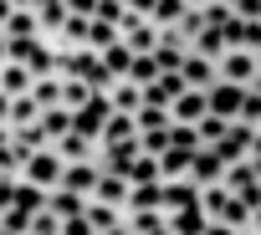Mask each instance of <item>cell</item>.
I'll return each mask as SVG.
<instances>
[{"label":"cell","mask_w":261,"mask_h":235,"mask_svg":"<svg viewBox=\"0 0 261 235\" xmlns=\"http://www.w3.org/2000/svg\"><path fill=\"white\" fill-rule=\"evenodd\" d=\"M62 169H67V159H62V154H57V149H36V154H31V159H26V169H21V179H26V184H36V189H46V194H51V189H57V184H62Z\"/></svg>","instance_id":"1"},{"label":"cell","mask_w":261,"mask_h":235,"mask_svg":"<svg viewBox=\"0 0 261 235\" xmlns=\"http://www.w3.org/2000/svg\"><path fill=\"white\" fill-rule=\"evenodd\" d=\"M108 118H113L108 92H92V97H87V107H77V112H72V128H77L82 138H92V143H97V133H102V123H108Z\"/></svg>","instance_id":"2"},{"label":"cell","mask_w":261,"mask_h":235,"mask_svg":"<svg viewBox=\"0 0 261 235\" xmlns=\"http://www.w3.org/2000/svg\"><path fill=\"white\" fill-rule=\"evenodd\" d=\"M256 72H261L256 51H225V56L215 62V77H220V82H236V87H251Z\"/></svg>","instance_id":"3"},{"label":"cell","mask_w":261,"mask_h":235,"mask_svg":"<svg viewBox=\"0 0 261 235\" xmlns=\"http://www.w3.org/2000/svg\"><path fill=\"white\" fill-rule=\"evenodd\" d=\"M241 97H246V87H236V82H215V87L205 92V112H215V118H225V123H236V118H241Z\"/></svg>","instance_id":"4"},{"label":"cell","mask_w":261,"mask_h":235,"mask_svg":"<svg viewBox=\"0 0 261 235\" xmlns=\"http://www.w3.org/2000/svg\"><path fill=\"white\" fill-rule=\"evenodd\" d=\"M179 92H185V77H179V72H159V77H154V82L144 87V102H149V107H164V112H169Z\"/></svg>","instance_id":"5"},{"label":"cell","mask_w":261,"mask_h":235,"mask_svg":"<svg viewBox=\"0 0 261 235\" xmlns=\"http://www.w3.org/2000/svg\"><path fill=\"white\" fill-rule=\"evenodd\" d=\"M97 174H102V169H97V159H77V164H67V169H62V184H57V189H72V194H82V199H87V194H92V184H97Z\"/></svg>","instance_id":"6"},{"label":"cell","mask_w":261,"mask_h":235,"mask_svg":"<svg viewBox=\"0 0 261 235\" xmlns=\"http://www.w3.org/2000/svg\"><path fill=\"white\" fill-rule=\"evenodd\" d=\"M139 138V123L128 112H113L108 123H102V133H97V149H123V143H134Z\"/></svg>","instance_id":"7"},{"label":"cell","mask_w":261,"mask_h":235,"mask_svg":"<svg viewBox=\"0 0 261 235\" xmlns=\"http://www.w3.org/2000/svg\"><path fill=\"white\" fill-rule=\"evenodd\" d=\"M220 179H225V159H220L215 149H200V154H195V164H190V184L210 189V184H220Z\"/></svg>","instance_id":"8"},{"label":"cell","mask_w":261,"mask_h":235,"mask_svg":"<svg viewBox=\"0 0 261 235\" xmlns=\"http://www.w3.org/2000/svg\"><path fill=\"white\" fill-rule=\"evenodd\" d=\"M190 56V41L179 36V31H164L159 36V46H154V62H159V72H179V62Z\"/></svg>","instance_id":"9"},{"label":"cell","mask_w":261,"mask_h":235,"mask_svg":"<svg viewBox=\"0 0 261 235\" xmlns=\"http://www.w3.org/2000/svg\"><path fill=\"white\" fill-rule=\"evenodd\" d=\"M179 77H185V87H195V92H210V87L220 82V77H215V62H205V56H195V51L179 62Z\"/></svg>","instance_id":"10"},{"label":"cell","mask_w":261,"mask_h":235,"mask_svg":"<svg viewBox=\"0 0 261 235\" xmlns=\"http://www.w3.org/2000/svg\"><path fill=\"white\" fill-rule=\"evenodd\" d=\"M251 138H256V128H251V123H230V133L215 143V154H220L225 164H236V159H246V154H251Z\"/></svg>","instance_id":"11"},{"label":"cell","mask_w":261,"mask_h":235,"mask_svg":"<svg viewBox=\"0 0 261 235\" xmlns=\"http://www.w3.org/2000/svg\"><path fill=\"white\" fill-rule=\"evenodd\" d=\"M195 154H200V149H164V154H159V179H164V184H174V179H190V164H195Z\"/></svg>","instance_id":"12"},{"label":"cell","mask_w":261,"mask_h":235,"mask_svg":"<svg viewBox=\"0 0 261 235\" xmlns=\"http://www.w3.org/2000/svg\"><path fill=\"white\" fill-rule=\"evenodd\" d=\"M108 102H113V112H128V118H134V112L144 107V87L128 82V77H118V82L108 87Z\"/></svg>","instance_id":"13"},{"label":"cell","mask_w":261,"mask_h":235,"mask_svg":"<svg viewBox=\"0 0 261 235\" xmlns=\"http://www.w3.org/2000/svg\"><path fill=\"white\" fill-rule=\"evenodd\" d=\"M87 199L123 210V204H128V179H118V174H97V184H92V194H87Z\"/></svg>","instance_id":"14"},{"label":"cell","mask_w":261,"mask_h":235,"mask_svg":"<svg viewBox=\"0 0 261 235\" xmlns=\"http://www.w3.org/2000/svg\"><path fill=\"white\" fill-rule=\"evenodd\" d=\"M174 210H200V184H190V179L164 184V215H174Z\"/></svg>","instance_id":"15"},{"label":"cell","mask_w":261,"mask_h":235,"mask_svg":"<svg viewBox=\"0 0 261 235\" xmlns=\"http://www.w3.org/2000/svg\"><path fill=\"white\" fill-rule=\"evenodd\" d=\"M200 118H205V92L185 87V92L174 97V107H169V123H200Z\"/></svg>","instance_id":"16"},{"label":"cell","mask_w":261,"mask_h":235,"mask_svg":"<svg viewBox=\"0 0 261 235\" xmlns=\"http://www.w3.org/2000/svg\"><path fill=\"white\" fill-rule=\"evenodd\" d=\"M31 67L26 62H6V67H0V92H6V97H26L31 92Z\"/></svg>","instance_id":"17"},{"label":"cell","mask_w":261,"mask_h":235,"mask_svg":"<svg viewBox=\"0 0 261 235\" xmlns=\"http://www.w3.org/2000/svg\"><path fill=\"white\" fill-rule=\"evenodd\" d=\"M164 210H123V225H128V235H159L164 230Z\"/></svg>","instance_id":"18"},{"label":"cell","mask_w":261,"mask_h":235,"mask_svg":"<svg viewBox=\"0 0 261 235\" xmlns=\"http://www.w3.org/2000/svg\"><path fill=\"white\" fill-rule=\"evenodd\" d=\"M159 36H164V31H159L154 21H139L134 31H128V36H123V46H128V51H134V56H154V46H159Z\"/></svg>","instance_id":"19"},{"label":"cell","mask_w":261,"mask_h":235,"mask_svg":"<svg viewBox=\"0 0 261 235\" xmlns=\"http://www.w3.org/2000/svg\"><path fill=\"white\" fill-rule=\"evenodd\" d=\"M123 210H164V179L159 184H128V204Z\"/></svg>","instance_id":"20"},{"label":"cell","mask_w":261,"mask_h":235,"mask_svg":"<svg viewBox=\"0 0 261 235\" xmlns=\"http://www.w3.org/2000/svg\"><path fill=\"white\" fill-rule=\"evenodd\" d=\"M51 149H57V154H62L67 164H77V159H92V154H97V143H92V138H82L77 128H72V133H62V138H57Z\"/></svg>","instance_id":"21"},{"label":"cell","mask_w":261,"mask_h":235,"mask_svg":"<svg viewBox=\"0 0 261 235\" xmlns=\"http://www.w3.org/2000/svg\"><path fill=\"white\" fill-rule=\"evenodd\" d=\"M190 11H195V6H185V0H154V16H149V21H154L159 31H174Z\"/></svg>","instance_id":"22"},{"label":"cell","mask_w":261,"mask_h":235,"mask_svg":"<svg viewBox=\"0 0 261 235\" xmlns=\"http://www.w3.org/2000/svg\"><path fill=\"white\" fill-rule=\"evenodd\" d=\"M31 36H41V21H36V11L26 6V11H16V16L6 21V41H31Z\"/></svg>","instance_id":"23"},{"label":"cell","mask_w":261,"mask_h":235,"mask_svg":"<svg viewBox=\"0 0 261 235\" xmlns=\"http://www.w3.org/2000/svg\"><path fill=\"white\" fill-rule=\"evenodd\" d=\"M31 97H36L41 112H46V107H62V77H57V72L36 77V82H31Z\"/></svg>","instance_id":"24"},{"label":"cell","mask_w":261,"mask_h":235,"mask_svg":"<svg viewBox=\"0 0 261 235\" xmlns=\"http://www.w3.org/2000/svg\"><path fill=\"white\" fill-rule=\"evenodd\" d=\"M230 194H246V189H256L261 179H256V169L246 164V159H236V164H225V179H220Z\"/></svg>","instance_id":"25"},{"label":"cell","mask_w":261,"mask_h":235,"mask_svg":"<svg viewBox=\"0 0 261 235\" xmlns=\"http://www.w3.org/2000/svg\"><path fill=\"white\" fill-rule=\"evenodd\" d=\"M82 194H72V189H51L46 194V215H57V220H72V215H82Z\"/></svg>","instance_id":"26"},{"label":"cell","mask_w":261,"mask_h":235,"mask_svg":"<svg viewBox=\"0 0 261 235\" xmlns=\"http://www.w3.org/2000/svg\"><path fill=\"white\" fill-rule=\"evenodd\" d=\"M205 225H210V220H205L200 210H174V215L164 220L169 235H205Z\"/></svg>","instance_id":"27"},{"label":"cell","mask_w":261,"mask_h":235,"mask_svg":"<svg viewBox=\"0 0 261 235\" xmlns=\"http://www.w3.org/2000/svg\"><path fill=\"white\" fill-rule=\"evenodd\" d=\"M190 51H195V56H205V62H220V56H225V36H220L215 26H205V31L190 41Z\"/></svg>","instance_id":"28"},{"label":"cell","mask_w":261,"mask_h":235,"mask_svg":"<svg viewBox=\"0 0 261 235\" xmlns=\"http://www.w3.org/2000/svg\"><path fill=\"white\" fill-rule=\"evenodd\" d=\"M82 215H87V225L102 235V230H113V225H123V210H113V204H97V199H87L82 204Z\"/></svg>","instance_id":"29"},{"label":"cell","mask_w":261,"mask_h":235,"mask_svg":"<svg viewBox=\"0 0 261 235\" xmlns=\"http://www.w3.org/2000/svg\"><path fill=\"white\" fill-rule=\"evenodd\" d=\"M113 41H123L113 21H87V46H82V51H108Z\"/></svg>","instance_id":"30"},{"label":"cell","mask_w":261,"mask_h":235,"mask_svg":"<svg viewBox=\"0 0 261 235\" xmlns=\"http://www.w3.org/2000/svg\"><path fill=\"white\" fill-rule=\"evenodd\" d=\"M195 133H200V149H215V143L230 133V123H225V118H215V112H205L200 123H195Z\"/></svg>","instance_id":"31"},{"label":"cell","mask_w":261,"mask_h":235,"mask_svg":"<svg viewBox=\"0 0 261 235\" xmlns=\"http://www.w3.org/2000/svg\"><path fill=\"white\" fill-rule=\"evenodd\" d=\"M123 179H128V184H159V159H154V154H139L134 164H128Z\"/></svg>","instance_id":"32"},{"label":"cell","mask_w":261,"mask_h":235,"mask_svg":"<svg viewBox=\"0 0 261 235\" xmlns=\"http://www.w3.org/2000/svg\"><path fill=\"white\" fill-rule=\"evenodd\" d=\"M87 97H92V87H87L82 77H62V107H67V112L87 107Z\"/></svg>","instance_id":"33"},{"label":"cell","mask_w":261,"mask_h":235,"mask_svg":"<svg viewBox=\"0 0 261 235\" xmlns=\"http://www.w3.org/2000/svg\"><path fill=\"white\" fill-rule=\"evenodd\" d=\"M16 210H26V215H41V210H46V189H36V184L16 179Z\"/></svg>","instance_id":"34"},{"label":"cell","mask_w":261,"mask_h":235,"mask_svg":"<svg viewBox=\"0 0 261 235\" xmlns=\"http://www.w3.org/2000/svg\"><path fill=\"white\" fill-rule=\"evenodd\" d=\"M41 133H46L51 143H57L62 133H72V112H67V107H46V112H41Z\"/></svg>","instance_id":"35"},{"label":"cell","mask_w":261,"mask_h":235,"mask_svg":"<svg viewBox=\"0 0 261 235\" xmlns=\"http://www.w3.org/2000/svg\"><path fill=\"white\" fill-rule=\"evenodd\" d=\"M36 118H41V107H36L31 92H26V97H11V133L26 128V123H36Z\"/></svg>","instance_id":"36"},{"label":"cell","mask_w":261,"mask_h":235,"mask_svg":"<svg viewBox=\"0 0 261 235\" xmlns=\"http://www.w3.org/2000/svg\"><path fill=\"white\" fill-rule=\"evenodd\" d=\"M225 199H230V189H225V184H210V189H200V215H205V220H220Z\"/></svg>","instance_id":"37"},{"label":"cell","mask_w":261,"mask_h":235,"mask_svg":"<svg viewBox=\"0 0 261 235\" xmlns=\"http://www.w3.org/2000/svg\"><path fill=\"white\" fill-rule=\"evenodd\" d=\"M123 77H128V82H139V87H149V82L159 77V62H154V56H134Z\"/></svg>","instance_id":"38"},{"label":"cell","mask_w":261,"mask_h":235,"mask_svg":"<svg viewBox=\"0 0 261 235\" xmlns=\"http://www.w3.org/2000/svg\"><path fill=\"white\" fill-rule=\"evenodd\" d=\"M97 56H102V67H108L113 77H123V72H128V62H134V51H128L123 41H113V46H108V51H97Z\"/></svg>","instance_id":"39"},{"label":"cell","mask_w":261,"mask_h":235,"mask_svg":"<svg viewBox=\"0 0 261 235\" xmlns=\"http://www.w3.org/2000/svg\"><path fill=\"white\" fill-rule=\"evenodd\" d=\"M200 16H205V26H215V31H220L236 11H230V0H205V6H200Z\"/></svg>","instance_id":"40"},{"label":"cell","mask_w":261,"mask_h":235,"mask_svg":"<svg viewBox=\"0 0 261 235\" xmlns=\"http://www.w3.org/2000/svg\"><path fill=\"white\" fill-rule=\"evenodd\" d=\"M169 149H200L195 123H169Z\"/></svg>","instance_id":"41"},{"label":"cell","mask_w":261,"mask_h":235,"mask_svg":"<svg viewBox=\"0 0 261 235\" xmlns=\"http://www.w3.org/2000/svg\"><path fill=\"white\" fill-rule=\"evenodd\" d=\"M139 149H144V154H154V159H159V154H164V149H169V123H164V128H149V133H139Z\"/></svg>","instance_id":"42"},{"label":"cell","mask_w":261,"mask_h":235,"mask_svg":"<svg viewBox=\"0 0 261 235\" xmlns=\"http://www.w3.org/2000/svg\"><path fill=\"white\" fill-rule=\"evenodd\" d=\"M134 123H139V133H149V128H164V123H169V112H164V107H149V102H144V107L134 112Z\"/></svg>","instance_id":"43"},{"label":"cell","mask_w":261,"mask_h":235,"mask_svg":"<svg viewBox=\"0 0 261 235\" xmlns=\"http://www.w3.org/2000/svg\"><path fill=\"white\" fill-rule=\"evenodd\" d=\"M236 123L261 128V92H251V87H246V97H241V118H236Z\"/></svg>","instance_id":"44"},{"label":"cell","mask_w":261,"mask_h":235,"mask_svg":"<svg viewBox=\"0 0 261 235\" xmlns=\"http://www.w3.org/2000/svg\"><path fill=\"white\" fill-rule=\"evenodd\" d=\"M62 235H97V230L87 225V215H72V220H62Z\"/></svg>","instance_id":"45"},{"label":"cell","mask_w":261,"mask_h":235,"mask_svg":"<svg viewBox=\"0 0 261 235\" xmlns=\"http://www.w3.org/2000/svg\"><path fill=\"white\" fill-rule=\"evenodd\" d=\"M67 16H82V21H92V16H97V0H67Z\"/></svg>","instance_id":"46"},{"label":"cell","mask_w":261,"mask_h":235,"mask_svg":"<svg viewBox=\"0 0 261 235\" xmlns=\"http://www.w3.org/2000/svg\"><path fill=\"white\" fill-rule=\"evenodd\" d=\"M241 21H261V0H236V6H230Z\"/></svg>","instance_id":"47"},{"label":"cell","mask_w":261,"mask_h":235,"mask_svg":"<svg viewBox=\"0 0 261 235\" xmlns=\"http://www.w3.org/2000/svg\"><path fill=\"white\" fill-rule=\"evenodd\" d=\"M11 204H16V179L0 174V210H11Z\"/></svg>","instance_id":"48"},{"label":"cell","mask_w":261,"mask_h":235,"mask_svg":"<svg viewBox=\"0 0 261 235\" xmlns=\"http://www.w3.org/2000/svg\"><path fill=\"white\" fill-rule=\"evenodd\" d=\"M128 11H134L139 21H149V16H154V0H128Z\"/></svg>","instance_id":"49"},{"label":"cell","mask_w":261,"mask_h":235,"mask_svg":"<svg viewBox=\"0 0 261 235\" xmlns=\"http://www.w3.org/2000/svg\"><path fill=\"white\" fill-rule=\"evenodd\" d=\"M246 235H261V204H251V215H246Z\"/></svg>","instance_id":"50"},{"label":"cell","mask_w":261,"mask_h":235,"mask_svg":"<svg viewBox=\"0 0 261 235\" xmlns=\"http://www.w3.org/2000/svg\"><path fill=\"white\" fill-rule=\"evenodd\" d=\"M205 235H241V230H230V225H220V220H210V225H205Z\"/></svg>","instance_id":"51"},{"label":"cell","mask_w":261,"mask_h":235,"mask_svg":"<svg viewBox=\"0 0 261 235\" xmlns=\"http://www.w3.org/2000/svg\"><path fill=\"white\" fill-rule=\"evenodd\" d=\"M16 16V6H11V0H0V31H6V21Z\"/></svg>","instance_id":"52"},{"label":"cell","mask_w":261,"mask_h":235,"mask_svg":"<svg viewBox=\"0 0 261 235\" xmlns=\"http://www.w3.org/2000/svg\"><path fill=\"white\" fill-rule=\"evenodd\" d=\"M0 123L11 128V97H6V92H0Z\"/></svg>","instance_id":"53"},{"label":"cell","mask_w":261,"mask_h":235,"mask_svg":"<svg viewBox=\"0 0 261 235\" xmlns=\"http://www.w3.org/2000/svg\"><path fill=\"white\" fill-rule=\"evenodd\" d=\"M11 62V41H6V31H0V67Z\"/></svg>","instance_id":"54"},{"label":"cell","mask_w":261,"mask_h":235,"mask_svg":"<svg viewBox=\"0 0 261 235\" xmlns=\"http://www.w3.org/2000/svg\"><path fill=\"white\" fill-rule=\"evenodd\" d=\"M246 159H261V128H256V138H251V154Z\"/></svg>","instance_id":"55"},{"label":"cell","mask_w":261,"mask_h":235,"mask_svg":"<svg viewBox=\"0 0 261 235\" xmlns=\"http://www.w3.org/2000/svg\"><path fill=\"white\" fill-rule=\"evenodd\" d=\"M102 235H128V225H113V230H102Z\"/></svg>","instance_id":"56"},{"label":"cell","mask_w":261,"mask_h":235,"mask_svg":"<svg viewBox=\"0 0 261 235\" xmlns=\"http://www.w3.org/2000/svg\"><path fill=\"white\" fill-rule=\"evenodd\" d=\"M11 6H16V11H26V6H36V0H11Z\"/></svg>","instance_id":"57"},{"label":"cell","mask_w":261,"mask_h":235,"mask_svg":"<svg viewBox=\"0 0 261 235\" xmlns=\"http://www.w3.org/2000/svg\"><path fill=\"white\" fill-rule=\"evenodd\" d=\"M251 92H261V72H256V82H251Z\"/></svg>","instance_id":"58"},{"label":"cell","mask_w":261,"mask_h":235,"mask_svg":"<svg viewBox=\"0 0 261 235\" xmlns=\"http://www.w3.org/2000/svg\"><path fill=\"white\" fill-rule=\"evenodd\" d=\"M185 6H195V11H200V6H205V0H185Z\"/></svg>","instance_id":"59"},{"label":"cell","mask_w":261,"mask_h":235,"mask_svg":"<svg viewBox=\"0 0 261 235\" xmlns=\"http://www.w3.org/2000/svg\"><path fill=\"white\" fill-rule=\"evenodd\" d=\"M0 235H16V230H0Z\"/></svg>","instance_id":"60"},{"label":"cell","mask_w":261,"mask_h":235,"mask_svg":"<svg viewBox=\"0 0 261 235\" xmlns=\"http://www.w3.org/2000/svg\"><path fill=\"white\" fill-rule=\"evenodd\" d=\"M256 62H261V46H256Z\"/></svg>","instance_id":"61"},{"label":"cell","mask_w":261,"mask_h":235,"mask_svg":"<svg viewBox=\"0 0 261 235\" xmlns=\"http://www.w3.org/2000/svg\"><path fill=\"white\" fill-rule=\"evenodd\" d=\"M159 235H169V230H159Z\"/></svg>","instance_id":"62"}]
</instances>
